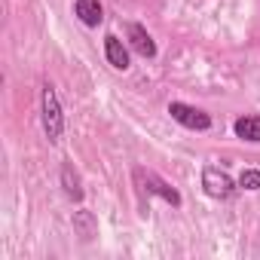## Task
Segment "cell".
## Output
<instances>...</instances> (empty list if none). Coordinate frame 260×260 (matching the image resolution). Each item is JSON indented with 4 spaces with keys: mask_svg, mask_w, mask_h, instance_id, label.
<instances>
[{
    "mask_svg": "<svg viewBox=\"0 0 260 260\" xmlns=\"http://www.w3.org/2000/svg\"><path fill=\"white\" fill-rule=\"evenodd\" d=\"M40 104H43V132H46V138H49V141H61L64 116H61V104H58V95H55V86H52V83L43 86Z\"/></svg>",
    "mask_w": 260,
    "mask_h": 260,
    "instance_id": "6da1fadb",
    "label": "cell"
},
{
    "mask_svg": "<svg viewBox=\"0 0 260 260\" xmlns=\"http://www.w3.org/2000/svg\"><path fill=\"white\" fill-rule=\"evenodd\" d=\"M202 190L211 196V199H230L236 193V184L226 172L214 169V166H205L202 169Z\"/></svg>",
    "mask_w": 260,
    "mask_h": 260,
    "instance_id": "7a4b0ae2",
    "label": "cell"
},
{
    "mask_svg": "<svg viewBox=\"0 0 260 260\" xmlns=\"http://www.w3.org/2000/svg\"><path fill=\"white\" fill-rule=\"evenodd\" d=\"M169 113H172L175 122L193 128V132H205V128H211V116H208L205 110H199V107H190V104L172 101V104H169Z\"/></svg>",
    "mask_w": 260,
    "mask_h": 260,
    "instance_id": "3957f363",
    "label": "cell"
},
{
    "mask_svg": "<svg viewBox=\"0 0 260 260\" xmlns=\"http://www.w3.org/2000/svg\"><path fill=\"white\" fill-rule=\"evenodd\" d=\"M135 178L141 181V187H144L147 193H153V196H159V199H166V202H169V205H175V208L181 205V193H178V190H175V187H172L169 181H162V178H159L156 172H147V169H138V172H135Z\"/></svg>",
    "mask_w": 260,
    "mask_h": 260,
    "instance_id": "277c9868",
    "label": "cell"
},
{
    "mask_svg": "<svg viewBox=\"0 0 260 260\" xmlns=\"http://www.w3.org/2000/svg\"><path fill=\"white\" fill-rule=\"evenodd\" d=\"M125 37H128V46H132L141 58H153V55H156V43H153V37L147 34L144 25L132 22V25L125 28Z\"/></svg>",
    "mask_w": 260,
    "mask_h": 260,
    "instance_id": "5b68a950",
    "label": "cell"
},
{
    "mask_svg": "<svg viewBox=\"0 0 260 260\" xmlns=\"http://www.w3.org/2000/svg\"><path fill=\"white\" fill-rule=\"evenodd\" d=\"M104 52H107V61L116 71H128V49L122 46V40L116 34H107L104 37Z\"/></svg>",
    "mask_w": 260,
    "mask_h": 260,
    "instance_id": "8992f818",
    "label": "cell"
},
{
    "mask_svg": "<svg viewBox=\"0 0 260 260\" xmlns=\"http://www.w3.org/2000/svg\"><path fill=\"white\" fill-rule=\"evenodd\" d=\"M74 10H77L80 22H83L86 28H98V25H101V19H104L101 0H77V4H74Z\"/></svg>",
    "mask_w": 260,
    "mask_h": 260,
    "instance_id": "52a82bcc",
    "label": "cell"
},
{
    "mask_svg": "<svg viewBox=\"0 0 260 260\" xmlns=\"http://www.w3.org/2000/svg\"><path fill=\"white\" fill-rule=\"evenodd\" d=\"M233 132H236L242 141L260 144V116H239V119L233 122Z\"/></svg>",
    "mask_w": 260,
    "mask_h": 260,
    "instance_id": "ba28073f",
    "label": "cell"
},
{
    "mask_svg": "<svg viewBox=\"0 0 260 260\" xmlns=\"http://www.w3.org/2000/svg\"><path fill=\"white\" fill-rule=\"evenodd\" d=\"M74 233L83 239V242H92L98 236V220L92 211H74Z\"/></svg>",
    "mask_w": 260,
    "mask_h": 260,
    "instance_id": "9c48e42d",
    "label": "cell"
},
{
    "mask_svg": "<svg viewBox=\"0 0 260 260\" xmlns=\"http://www.w3.org/2000/svg\"><path fill=\"white\" fill-rule=\"evenodd\" d=\"M61 187H64V193H68L74 202H80V199H83V184H80V175L74 172V166H71V162H64V166H61Z\"/></svg>",
    "mask_w": 260,
    "mask_h": 260,
    "instance_id": "30bf717a",
    "label": "cell"
},
{
    "mask_svg": "<svg viewBox=\"0 0 260 260\" xmlns=\"http://www.w3.org/2000/svg\"><path fill=\"white\" fill-rule=\"evenodd\" d=\"M239 187L242 190H260V172L257 169H245L242 178H239Z\"/></svg>",
    "mask_w": 260,
    "mask_h": 260,
    "instance_id": "8fae6325",
    "label": "cell"
}]
</instances>
